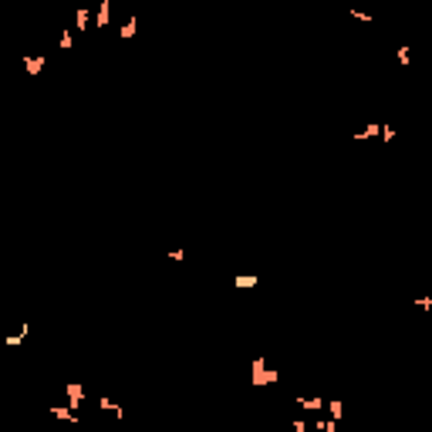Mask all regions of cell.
I'll list each match as a JSON object with an SVG mask.
<instances>
[{
	"label": "cell",
	"mask_w": 432,
	"mask_h": 432,
	"mask_svg": "<svg viewBox=\"0 0 432 432\" xmlns=\"http://www.w3.org/2000/svg\"><path fill=\"white\" fill-rule=\"evenodd\" d=\"M250 382L257 385V388H263V385H277L280 382V372H277V368H267V358L257 355L253 365H250Z\"/></svg>",
	"instance_id": "cell-1"
},
{
	"label": "cell",
	"mask_w": 432,
	"mask_h": 432,
	"mask_svg": "<svg viewBox=\"0 0 432 432\" xmlns=\"http://www.w3.org/2000/svg\"><path fill=\"white\" fill-rule=\"evenodd\" d=\"M65 392H68V405L81 412V402H85V388H81V385H78V382H68V385H65Z\"/></svg>",
	"instance_id": "cell-2"
},
{
	"label": "cell",
	"mask_w": 432,
	"mask_h": 432,
	"mask_svg": "<svg viewBox=\"0 0 432 432\" xmlns=\"http://www.w3.org/2000/svg\"><path fill=\"white\" fill-rule=\"evenodd\" d=\"M44 65H48L44 54H24V68H27V74H34V78L44 71Z\"/></svg>",
	"instance_id": "cell-3"
},
{
	"label": "cell",
	"mask_w": 432,
	"mask_h": 432,
	"mask_svg": "<svg viewBox=\"0 0 432 432\" xmlns=\"http://www.w3.org/2000/svg\"><path fill=\"white\" fill-rule=\"evenodd\" d=\"M88 24H91V7H85V4H81V7H78V10H74V31H88Z\"/></svg>",
	"instance_id": "cell-4"
},
{
	"label": "cell",
	"mask_w": 432,
	"mask_h": 432,
	"mask_svg": "<svg viewBox=\"0 0 432 432\" xmlns=\"http://www.w3.org/2000/svg\"><path fill=\"white\" fill-rule=\"evenodd\" d=\"M297 405L307 408V412H321V408H327V402L318 399V395H311V399H307V395H297Z\"/></svg>",
	"instance_id": "cell-5"
},
{
	"label": "cell",
	"mask_w": 432,
	"mask_h": 432,
	"mask_svg": "<svg viewBox=\"0 0 432 432\" xmlns=\"http://www.w3.org/2000/svg\"><path fill=\"white\" fill-rule=\"evenodd\" d=\"M51 416H54V419H65V422H78V408H71V405H51Z\"/></svg>",
	"instance_id": "cell-6"
},
{
	"label": "cell",
	"mask_w": 432,
	"mask_h": 432,
	"mask_svg": "<svg viewBox=\"0 0 432 432\" xmlns=\"http://www.w3.org/2000/svg\"><path fill=\"white\" fill-rule=\"evenodd\" d=\"M375 135H382V129H378V122H368L365 129L358 132V135H351L355 142H368V139H375Z\"/></svg>",
	"instance_id": "cell-7"
},
{
	"label": "cell",
	"mask_w": 432,
	"mask_h": 432,
	"mask_svg": "<svg viewBox=\"0 0 432 432\" xmlns=\"http://www.w3.org/2000/svg\"><path fill=\"white\" fill-rule=\"evenodd\" d=\"M233 284L243 291V287H257V284H260V277H257V274H237V277H233Z\"/></svg>",
	"instance_id": "cell-8"
},
{
	"label": "cell",
	"mask_w": 432,
	"mask_h": 432,
	"mask_svg": "<svg viewBox=\"0 0 432 432\" xmlns=\"http://www.w3.org/2000/svg\"><path fill=\"white\" fill-rule=\"evenodd\" d=\"M108 14H112V7H108V0H101V7H98V17H95V27H105V24H108Z\"/></svg>",
	"instance_id": "cell-9"
},
{
	"label": "cell",
	"mask_w": 432,
	"mask_h": 432,
	"mask_svg": "<svg viewBox=\"0 0 432 432\" xmlns=\"http://www.w3.org/2000/svg\"><path fill=\"white\" fill-rule=\"evenodd\" d=\"M98 408H101V412H112L115 419H122V416H125V412H122V405H112L108 399H98Z\"/></svg>",
	"instance_id": "cell-10"
},
{
	"label": "cell",
	"mask_w": 432,
	"mask_h": 432,
	"mask_svg": "<svg viewBox=\"0 0 432 432\" xmlns=\"http://www.w3.org/2000/svg\"><path fill=\"white\" fill-rule=\"evenodd\" d=\"M395 57H399L402 68H408V65H412V48H408V44H402V48L395 51Z\"/></svg>",
	"instance_id": "cell-11"
},
{
	"label": "cell",
	"mask_w": 432,
	"mask_h": 432,
	"mask_svg": "<svg viewBox=\"0 0 432 432\" xmlns=\"http://www.w3.org/2000/svg\"><path fill=\"white\" fill-rule=\"evenodd\" d=\"M327 416H331V419H341L344 416V402L331 399V402H327Z\"/></svg>",
	"instance_id": "cell-12"
},
{
	"label": "cell",
	"mask_w": 432,
	"mask_h": 432,
	"mask_svg": "<svg viewBox=\"0 0 432 432\" xmlns=\"http://www.w3.org/2000/svg\"><path fill=\"white\" fill-rule=\"evenodd\" d=\"M24 338H27V324L20 327L17 335H10V338H7V344H10V348H20V344H24Z\"/></svg>",
	"instance_id": "cell-13"
},
{
	"label": "cell",
	"mask_w": 432,
	"mask_h": 432,
	"mask_svg": "<svg viewBox=\"0 0 432 432\" xmlns=\"http://www.w3.org/2000/svg\"><path fill=\"white\" fill-rule=\"evenodd\" d=\"M57 44H61V51H71L74 48V34L71 31H61V41H57Z\"/></svg>",
	"instance_id": "cell-14"
},
{
	"label": "cell",
	"mask_w": 432,
	"mask_h": 432,
	"mask_svg": "<svg viewBox=\"0 0 432 432\" xmlns=\"http://www.w3.org/2000/svg\"><path fill=\"white\" fill-rule=\"evenodd\" d=\"M132 34H135V17H129L122 27V41H132Z\"/></svg>",
	"instance_id": "cell-15"
},
{
	"label": "cell",
	"mask_w": 432,
	"mask_h": 432,
	"mask_svg": "<svg viewBox=\"0 0 432 432\" xmlns=\"http://www.w3.org/2000/svg\"><path fill=\"white\" fill-rule=\"evenodd\" d=\"M351 17H355V20H361V24H372V20H375L372 14H365V10H358V7H351Z\"/></svg>",
	"instance_id": "cell-16"
},
{
	"label": "cell",
	"mask_w": 432,
	"mask_h": 432,
	"mask_svg": "<svg viewBox=\"0 0 432 432\" xmlns=\"http://www.w3.org/2000/svg\"><path fill=\"white\" fill-rule=\"evenodd\" d=\"M335 429H338V419H327V422L321 419L318 422V432H335Z\"/></svg>",
	"instance_id": "cell-17"
},
{
	"label": "cell",
	"mask_w": 432,
	"mask_h": 432,
	"mask_svg": "<svg viewBox=\"0 0 432 432\" xmlns=\"http://www.w3.org/2000/svg\"><path fill=\"white\" fill-rule=\"evenodd\" d=\"M395 139V129H392V125H382V142H392Z\"/></svg>",
	"instance_id": "cell-18"
},
{
	"label": "cell",
	"mask_w": 432,
	"mask_h": 432,
	"mask_svg": "<svg viewBox=\"0 0 432 432\" xmlns=\"http://www.w3.org/2000/svg\"><path fill=\"white\" fill-rule=\"evenodd\" d=\"M182 257H186V250H179V246H176V250H169V260H176V263H179Z\"/></svg>",
	"instance_id": "cell-19"
}]
</instances>
